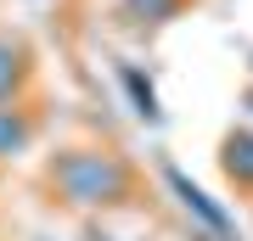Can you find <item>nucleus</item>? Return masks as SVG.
Instances as JSON below:
<instances>
[{
	"mask_svg": "<svg viewBox=\"0 0 253 241\" xmlns=\"http://www.w3.org/2000/svg\"><path fill=\"white\" fill-rule=\"evenodd\" d=\"M28 140H34V118H28L17 101H6V107H0V157H23Z\"/></svg>",
	"mask_w": 253,
	"mask_h": 241,
	"instance_id": "4",
	"label": "nucleus"
},
{
	"mask_svg": "<svg viewBox=\"0 0 253 241\" xmlns=\"http://www.w3.org/2000/svg\"><path fill=\"white\" fill-rule=\"evenodd\" d=\"M96 241H107V236H96Z\"/></svg>",
	"mask_w": 253,
	"mask_h": 241,
	"instance_id": "10",
	"label": "nucleus"
},
{
	"mask_svg": "<svg viewBox=\"0 0 253 241\" xmlns=\"http://www.w3.org/2000/svg\"><path fill=\"white\" fill-rule=\"evenodd\" d=\"M45 179H51V191L68 207H118V202H129V191H135L129 163L113 157V152H96V146L56 152L51 169H45Z\"/></svg>",
	"mask_w": 253,
	"mask_h": 241,
	"instance_id": "1",
	"label": "nucleus"
},
{
	"mask_svg": "<svg viewBox=\"0 0 253 241\" xmlns=\"http://www.w3.org/2000/svg\"><path fill=\"white\" fill-rule=\"evenodd\" d=\"M163 185H169V191H174V202H180L191 219H197V230H203V236L236 241V219H231V213H225V207H219L214 197H208V191H203L191 174H180L174 163H163Z\"/></svg>",
	"mask_w": 253,
	"mask_h": 241,
	"instance_id": "2",
	"label": "nucleus"
},
{
	"mask_svg": "<svg viewBox=\"0 0 253 241\" xmlns=\"http://www.w3.org/2000/svg\"><path fill=\"white\" fill-rule=\"evenodd\" d=\"M124 11H129V17H135V23H169L174 17V11H180V0H124Z\"/></svg>",
	"mask_w": 253,
	"mask_h": 241,
	"instance_id": "7",
	"label": "nucleus"
},
{
	"mask_svg": "<svg viewBox=\"0 0 253 241\" xmlns=\"http://www.w3.org/2000/svg\"><path fill=\"white\" fill-rule=\"evenodd\" d=\"M118 79H124L129 101H135V118H146V124H158V118H163V107H158V90L146 84V73H141L135 62H124V68H118Z\"/></svg>",
	"mask_w": 253,
	"mask_h": 241,
	"instance_id": "6",
	"label": "nucleus"
},
{
	"mask_svg": "<svg viewBox=\"0 0 253 241\" xmlns=\"http://www.w3.org/2000/svg\"><path fill=\"white\" fill-rule=\"evenodd\" d=\"M248 107H253V90H248Z\"/></svg>",
	"mask_w": 253,
	"mask_h": 241,
	"instance_id": "9",
	"label": "nucleus"
},
{
	"mask_svg": "<svg viewBox=\"0 0 253 241\" xmlns=\"http://www.w3.org/2000/svg\"><path fill=\"white\" fill-rule=\"evenodd\" d=\"M219 169L236 191H253V129H231L219 140Z\"/></svg>",
	"mask_w": 253,
	"mask_h": 241,
	"instance_id": "3",
	"label": "nucleus"
},
{
	"mask_svg": "<svg viewBox=\"0 0 253 241\" xmlns=\"http://www.w3.org/2000/svg\"><path fill=\"white\" fill-rule=\"evenodd\" d=\"M23 84H28V51H23L17 39L0 34V107H6V101H17Z\"/></svg>",
	"mask_w": 253,
	"mask_h": 241,
	"instance_id": "5",
	"label": "nucleus"
},
{
	"mask_svg": "<svg viewBox=\"0 0 253 241\" xmlns=\"http://www.w3.org/2000/svg\"><path fill=\"white\" fill-rule=\"evenodd\" d=\"M191 241H219V236H203V230H197V236H191Z\"/></svg>",
	"mask_w": 253,
	"mask_h": 241,
	"instance_id": "8",
	"label": "nucleus"
}]
</instances>
